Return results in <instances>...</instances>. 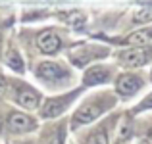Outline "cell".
<instances>
[{
    "label": "cell",
    "mask_w": 152,
    "mask_h": 144,
    "mask_svg": "<svg viewBox=\"0 0 152 144\" xmlns=\"http://www.w3.org/2000/svg\"><path fill=\"white\" fill-rule=\"evenodd\" d=\"M6 125L12 133H27V131H33L37 127V121H35L31 115L21 113V111H12L6 119Z\"/></svg>",
    "instance_id": "2"
},
{
    "label": "cell",
    "mask_w": 152,
    "mask_h": 144,
    "mask_svg": "<svg viewBox=\"0 0 152 144\" xmlns=\"http://www.w3.org/2000/svg\"><path fill=\"white\" fill-rule=\"evenodd\" d=\"M150 79H152V75H150Z\"/></svg>",
    "instance_id": "18"
},
{
    "label": "cell",
    "mask_w": 152,
    "mask_h": 144,
    "mask_svg": "<svg viewBox=\"0 0 152 144\" xmlns=\"http://www.w3.org/2000/svg\"><path fill=\"white\" fill-rule=\"evenodd\" d=\"M148 108H152V92L146 96L145 100L141 102V106H139V110H148Z\"/></svg>",
    "instance_id": "15"
},
{
    "label": "cell",
    "mask_w": 152,
    "mask_h": 144,
    "mask_svg": "<svg viewBox=\"0 0 152 144\" xmlns=\"http://www.w3.org/2000/svg\"><path fill=\"white\" fill-rule=\"evenodd\" d=\"M150 19H152V14H150V10H146V8L135 12V15H133L135 23H146V21H150Z\"/></svg>",
    "instance_id": "13"
},
{
    "label": "cell",
    "mask_w": 152,
    "mask_h": 144,
    "mask_svg": "<svg viewBox=\"0 0 152 144\" xmlns=\"http://www.w3.org/2000/svg\"><path fill=\"white\" fill-rule=\"evenodd\" d=\"M71 98H73V94L46 100V104L42 106V110H41V115H42V117H56V115H60V113H62V111L67 108V104H69Z\"/></svg>",
    "instance_id": "6"
},
{
    "label": "cell",
    "mask_w": 152,
    "mask_h": 144,
    "mask_svg": "<svg viewBox=\"0 0 152 144\" xmlns=\"http://www.w3.org/2000/svg\"><path fill=\"white\" fill-rule=\"evenodd\" d=\"M152 41V29H141V31H135L133 35L125 39L123 44H129V46H145L146 42Z\"/></svg>",
    "instance_id": "10"
},
{
    "label": "cell",
    "mask_w": 152,
    "mask_h": 144,
    "mask_svg": "<svg viewBox=\"0 0 152 144\" xmlns=\"http://www.w3.org/2000/svg\"><path fill=\"white\" fill-rule=\"evenodd\" d=\"M37 46L42 54H56L62 46V41L54 31H42L37 37Z\"/></svg>",
    "instance_id": "4"
},
{
    "label": "cell",
    "mask_w": 152,
    "mask_h": 144,
    "mask_svg": "<svg viewBox=\"0 0 152 144\" xmlns=\"http://www.w3.org/2000/svg\"><path fill=\"white\" fill-rule=\"evenodd\" d=\"M4 92H6V81H4V77H0V98L4 96Z\"/></svg>",
    "instance_id": "17"
},
{
    "label": "cell",
    "mask_w": 152,
    "mask_h": 144,
    "mask_svg": "<svg viewBox=\"0 0 152 144\" xmlns=\"http://www.w3.org/2000/svg\"><path fill=\"white\" fill-rule=\"evenodd\" d=\"M50 144H64V133H62V131H60V133L56 135L54 138H52V142H50Z\"/></svg>",
    "instance_id": "16"
},
{
    "label": "cell",
    "mask_w": 152,
    "mask_h": 144,
    "mask_svg": "<svg viewBox=\"0 0 152 144\" xmlns=\"http://www.w3.org/2000/svg\"><path fill=\"white\" fill-rule=\"evenodd\" d=\"M6 63L14 71H23V60H21V56H19L15 50H10L6 54Z\"/></svg>",
    "instance_id": "12"
},
{
    "label": "cell",
    "mask_w": 152,
    "mask_h": 144,
    "mask_svg": "<svg viewBox=\"0 0 152 144\" xmlns=\"http://www.w3.org/2000/svg\"><path fill=\"white\" fill-rule=\"evenodd\" d=\"M108 71L104 69V67H91L89 71L85 73V77H83V83L85 85H100V83H106L108 81Z\"/></svg>",
    "instance_id": "9"
},
{
    "label": "cell",
    "mask_w": 152,
    "mask_h": 144,
    "mask_svg": "<svg viewBox=\"0 0 152 144\" xmlns=\"http://www.w3.org/2000/svg\"><path fill=\"white\" fill-rule=\"evenodd\" d=\"M148 58H150V52L142 46H131L129 50L121 52L118 56L119 63L125 65V67H141L148 62Z\"/></svg>",
    "instance_id": "1"
},
{
    "label": "cell",
    "mask_w": 152,
    "mask_h": 144,
    "mask_svg": "<svg viewBox=\"0 0 152 144\" xmlns=\"http://www.w3.org/2000/svg\"><path fill=\"white\" fill-rule=\"evenodd\" d=\"M104 108L98 106V104H85L81 106L73 115V127H79V125H87V123L94 121L98 115L102 113Z\"/></svg>",
    "instance_id": "3"
},
{
    "label": "cell",
    "mask_w": 152,
    "mask_h": 144,
    "mask_svg": "<svg viewBox=\"0 0 152 144\" xmlns=\"http://www.w3.org/2000/svg\"><path fill=\"white\" fill-rule=\"evenodd\" d=\"M37 75L45 81H60L66 77V69L56 62H42L37 67Z\"/></svg>",
    "instance_id": "5"
},
{
    "label": "cell",
    "mask_w": 152,
    "mask_h": 144,
    "mask_svg": "<svg viewBox=\"0 0 152 144\" xmlns=\"http://www.w3.org/2000/svg\"><path fill=\"white\" fill-rule=\"evenodd\" d=\"M87 144H108L106 131H96V133H93V137L87 140Z\"/></svg>",
    "instance_id": "14"
},
{
    "label": "cell",
    "mask_w": 152,
    "mask_h": 144,
    "mask_svg": "<svg viewBox=\"0 0 152 144\" xmlns=\"http://www.w3.org/2000/svg\"><path fill=\"white\" fill-rule=\"evenodd\" d=\"M15 102L21 108H25V110H35L41 104V96H39L37 90L31 89V87H21L15 92Z\"/></svg>",
    "instance_id": "7"
},
{
    "label": "cell",
    "mask_w": 152,
    "mask_h": 144,
    "mask_svg": "<svg viewBox=\"0 0 152 144\" xmlns=\"http://www.w3.org/2000/svg\"><path fill=\"white\" fill-rule=\"evenodd\" d=\"M64 21H66L67 25L75 27V29H81V27L85 25L87 17H85V14H83V12L75 10V12H69V14H66V15H64Z\"/></svg>",
    "instance_id": "11"
},
{
    "label": "cell",
    "mask_w": 152,
    "mask_h": 144,
    "mask_svg": "<svg viewBox=\"0 0 152 144\" xmlns=\"http://www.w3.org/2000/svg\"><path fill=\"white\" fill-rule=\"evenodd\" d=\"M142 87V81H141V77H135V75H121V77L115 81V89H118V92L119 94H123V96H131V94H135L139 89Z\"/></svg>",
    "instance_id": "8"
}]
</instances>
